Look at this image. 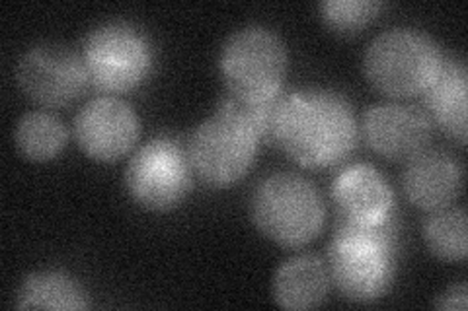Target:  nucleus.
Returning <instances> with one entry per match:
<instances>
[{"mask_svg": "<svg viewBox=\"0 0 468 311\" xmlns=\"http://www.w3.org/2000/svg\"><path fill=\"white\" fill-rule=\"evenodd\" d=\"M466 96H468V74L461 61L445 58L437 77L423 92L430 121H435L445 135L466 144Z\"/></svg>", "mask_w": 468, "mask_h": 311, "instance_id": "nucleus-14", "label": "nucleus"}, {"mask_svg": "<svg viewBox=\"0 0 468 311\" xmlns=\"http://www.w3.org/2000/svg\"><path fill=\"white\" fill-rule=\"evenodd\" d=\"M332 202L342 224L377 226L394 218V192L385 175L369 164L349 166L335 175Z\"/></svg>", "mask_w": 468, "mask_h": 311, "instance_id": "nucleus-12", "label": "nucleus"}, {"mask_svg": "<svg viewBox=\"0 0 468 311\" xmlns=\"http://www.w3.org/2000/svg\"><path fill=\"white\" fill-rule=\"evenodd\" d=\"M402 187L416 209L435 213L447 209L463 189V168L443 150H421L406 161Z\"/></svg>", "mask_w": 468, "mask_h": 311, "instance_id": "nucleus-13", "label": "nucleus"}, {"mask_svg": "<svg viewBox=\"0 0 468 311\" xmlns=\"http://www.w3.org/2000/svg\"><path fill=\"white\" fill-rule=\"evenodd\" d=\"M328 266L316 255H299L285 261L273 276V300L283 309H313L330 292Z\"/></svg>", "mask_w": 468, "mask_h": 311, "instance_id": "nucleus-15", "label": "nucleus"}, {"mask_svg": "<svg viewBox=\"0 0 468 311\" xmlns=\"http://www.w3.org/2000/svg\"><path fill=\"white\" fill-rule=\"evenodd\" d=\"M16 307L77 311L88 309L90 302L79 280L58 271H46L29 275L24 280L16 294Z\"/></svg>", "mask_w": 468, "mask_h": 311, "instance_id": "nucleus-16", "label": "nucleus"}, {"mask_svg": "<svg viewBox=\"0 0 468 311\" xmlns=\"http://www.w3.org/2000/svg\"><path fill=\"white\" fill-rule=\"evenodd\" d=\"M67 129L48 111L26 113L14 130L20 154L32 161H49L67 146Z\"/></svg>", "mask_w": 468, "mask_h": 311, "instance_id": "nucleus-17", "label": "nucleus"}, {"mask_svg": "<svg viewBox=\"0 0 468 311\" xmlns=\"http://www.w3.org/2000/svg\"><path fill=\"white\" fill-rule=\"evenodd\" d=\"M16 80L22 92L43 108L70 106L90 84L82 57L57 43L26 51L16 68Z\"/></svg>", "mask_w": 468, "mask_h": 311, "instance_id": "nucleus-9", "label": "nucleus"}, {"mask_svg": "<svg viewBox=\"0 0 468 311\" xmlns=\"http://www.w3.org/2000/svg\"><path fill=\"white\" fill-rule=\"evenodd\" d=\"M466 295L468 292L464 283L452 285L435 300V307L443 311H466V306H468Z\"/></svg>", "mask_w": 468, "mask_h": 311, "instance_id": "nucleus-21", "label": "nucleus"}, {"mask_svg": "<svg viewBox=\"0 0 468 311\" xmlns=\"http://www.w3.org/2000/svg\"><path fill=\"white\" fill-rule=\"evenodd\" d=\"M82 61L88 82L106 94L139 88L153 72V47L146 36L127 22H108L86 36Z\"/></svg>", "mask_w": 468, "mask_h": 311, "instance_id": "nucleus-6", "label": "nucleus"}, {"mask_svg": "<svg viewBox=\"0 0 468 311\" xmlns=\"http://www.w3.org/2000/svg\"><path fill=\"white\" fill-rule=\"evenodd\" d=\"M443 61L430 36L414 27H390L369 43L363 70L378 92L404 99L426 92Z\"/></svg>", "mask_w": 468, "mask_h": 311, "instance_id": "nucleus-4", "label": "nucleus"}, {"mask_svg": "<svg viewBox=\"0 0 468 311\" xmlns=\"http://www.w3.org/2000/svg\"><path fill=\"white\" fill-rule=\"evenodd\" d=\"M287 65L285 43L263 26L234 32L218 58L229 96L239 99H263L282 92Z\"/></svg>", "mask_w": 468, "mask_h": 311, "instance_id": "nucleus-5", "label": "nucleus"}, {"mask_svg": "<svg viewBox=\"0 0 468 311\" xmlns=\"http://www.w3.org/2000/svg\"><path fill=\"white\" fill-rule=\"evenodd\" d=\"M260 144L254 130L240 117L217 108L215 115L196 129L187 156L205 183L229 187L250 171Z\"/></svg>", "mask_w": 468, "mask_h": 311, "instance_id": "nucleus-7", "label": "nucleus"}, {"mask_svg": "<svg viewBox=\"0 0 468 311\" xmlns=\"http://www.w3.org/2000/svg\"><path fill=\"white\" fill-rule=\"evenodd\" d=\"M287 94L289 92L282 90L275 96L263 99H239L229 96L221 99L218 108L240 117V119L254 130V135L260 139V142L275 144Z\"/></svg>", "mask_w": 468, "mask_h": 311, "instance_id": "nucleus-19", "label": "nucleus"}, {"mask_svg": "<svg viewBox=\"0 0 468 311\" xmlns=\"http://www.w3.org/2000/svg\"><path fill=\"white\" fill-rule=\"evenodd\" d=\"M357 142V119L349 101L324 88L289 92L277 140L303 168L326 170L342 164Z\"/></svg>", "mask_w": 468, "mask_h": 311, "instance_id": "nucleus-1", "label": "nucleus"}, {"mask_svg": "<svg viewBox=\"0 0 468 311\" xmlns=\"http://www.w3.org/2000/svg\"><path fill=\"white\" fill-rule=\"evenodd\" d=\"M423 240L431 254L449 263L466 259L468 233H466V213L464 209L435 211L423 224Z\"/></svg>", "mask_w": 468, "mask_h": 311, "instance_id": "nucleus-18", "label": "nucleus"}, {"mask_svg": "<svg viewBox=\"0 0 468 311\" xmlns=\"http://www.w3.org/2000/svg\"><path fill=\"white\" fill-rule=\"evenodd\" d=\"M394 218L377 226L338 222L328 247V275L346 300L371 304L390 290L397 273Z\"/></svg>", "mask_w": 468, "mask_h": 311, "instance_id": "nucleus-2", "label": "nucleus"}, {"mask_svg": "<svg viewBox=\"0 0 468 311\" xmlns=\"http://www.w3.org/2000/svg\"><path fill=\"white\" fill-rule=\"evenodd\" d=\"M383 5L377 0H326L318 6L320 16L334 32L351 36L367 27Z\"/></svg>", "mask_w": 468, "mask_h": 311, "instance_id": "nucleus-20", "label": "nucleus"}, {"mask_svg": "<svg viewBox=\"0 0 468 311\" xmlns=\"http://www.w3.org/2000/svg\"><path fill=\"white\" fill-rule=\"evenodd\" d=\"M256 228L277 245L303 247L324 228L326 209L318 189L297 173H273L254 189Z\"/></svg>", "mask_w": 468, "mask_h": 311, "instance_id": "nucleus-3", "label": "nucleus"}, {"mask_svg": "<svg viewBox=\"0 0 468 311\" xmlns=\"http://www.w3.org/2000/svg\"><path fill=\"white\" fill-rule=\"evenodd\" d=\"M361 132L373 152L394 161H408L426 150L431 139L430 117L404 103H378L363 115Z\"/></svg>", "mask_w": 468, "mask_h": 311, "instance_id": "nucleus-11", "label": "nucleus"}, {"mask_svg": "<svg viewBox=\"0 0 468 311\" xmlns=\"http://www.w3.org/2000/svg\"><path fill=\"white\" fill-rule=\"evenodd\" d=\"M192 161L178 140L158 137L131 156L125 170L129 197L153 213H166L182 204L192 189Z\"/></svg>", "mask_w": 468, "mask_h": 311, "instance_id": "nucleus-8", "label": "nucleus"}, {"mask_svg": "<svg viewBox=\"0 0 468 311\" xmlns=\"http://www.w3.org/2000/svg\"><path fill=\"white\" fill-rule=\"evenodd\" d=\"M77 144L96 161H117L131 152L139 139V117L127 101L100 96L75 117Z\"/></svg>", "mask_w": 468, "mask_h": 311, "instance_id": "nucleus-10", "label": "nucleus"}]
</instances>
